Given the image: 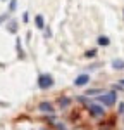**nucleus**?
<instances>
[{
  "label": "nucleus",
  "instance_id": "f257e3e1",
  "mask_svg": "<svg viewBox=\"0 0 124 130\" xmlns=\"http://www.w3.org/2000/svg\"><path fill=\"white\" fill-rule=\"evenodd\" d=\"M98 101L105 106H114L115 101H117V95H115V92H107L103 95H98Z\"/></svg>",
  "mask_w": 124,
  "mask_h": 130
},
{
  "label": "nucleus",
  "instance_id": "f03ea898",
  "mask_svg": "<svg viewBox=\"0 0 124 130\" xmlns=\"http://www.w3.org/2000/svg\"><path fill=\"white\" fill-rule=\"evenodd\" d=\"M53 85V78L50 75H40L38 76V87L40 89H50Z\"/></svg>",
  "mask_w": 124,
  "mask_h": 130
},
{
  "label": "nucleus",
  "instance_id": "4468645a",
  "mask_svg": "<svg viewBox=\"0 0 124 130\" xmlns=\"http://www.w3.org/2000/svg\"><path fill=\"white\" fill-rule=\"evenodd\" d=\"M5 19H7V14H2V16H0V24H2Z\"/></svg>",
  "mask_w": 124,
  "mask_h": 130
},
{
  "label": "nucleus",
  "instance_id": "f8f14e48",
  "mask_svg": "<svg viewBox=\"0 0 124 130\" xmlns=\"http://www.w3.org/2000/svg\"><path fill=\"white\" fill-rule=\"evenodd\" d=\"M16 5H17V2H16V0H12V2H10V5H9V9L14 10V9H16Z\"/></svg>",
  "mask_w": 124,
  "mask_h": 130
},
{
  "label": "nucleus",
  "instance_id": "20e7f679",
  "mask_svg": "<svg viewBox=\"0 0 124 130\" xmlns=\"http://www.w3.org/2000/svg\"><path fill=\"white\" fill-rule=\"evenodd\" d=\"M90 82V76L88 75H79L76 80H74V85H78V87H83V85H86Z\"/></svg>",
  "mask_w": 124,
  "mask_h": 130
},
{
  "label": "nucleus",
  "instance_id": "0eeeda50",
  "mask_svg": "<svg viewBox=\"0 0 124 130\" xmlns=\"http://www.w3.org/2000/svg\"><path fill=\"white\" fill-rule=\"evenodd\" d=\"M112 68L114 70H124V61L122 59H114L112 61Z\"/></svg>",
  "mask_w": 124,
  "mask_h": 130
},
{
  "label": "nucleus",
  "instance_id": "9d476101",
  "mask_svg": "<svg viewBox=\"0 0 124 130\" xmlns=\"http://www.w3.org/2000/svg\"><path fill=\"white\" fill-rule=\"evenodd\" d=\"M100 92H102V90H88V92H86V95H98V94H100Z\"/></svg>",
  "mask_w": 124,
  "mask_h": 130
},
{
  "label": "nucleus",
  "instance_id": "9b49d317",
  "mask_svg": "<svg viewBox=\"0 0 124 130\" xmlns=\"http://www.w3.org/2000/svg\"><path fill=\"white\" fill-rule=\"evenodd\" d=\"M59 102H60V106H62V108H66V106L69 104V99H60Z\"/></svg>",
  "mask_w": 124,
  "mask_h": 130
},
{
  "label": "nucleus",
  "instance_id": "423d86ee",
  "mask_svg": "<svg viewBox=\"0 0 124 130\" xmlns=\"http://www.w3.org/2000/svg\"><path fill=\"white\" fill-rule=\"evenodd\" d=\"M35 24H36L38 30H41V28L45 26V21H43V16H41V14H36V18H35Z\"/></svg>",
  "mask_w": 124,
  "mask_h": 130
},
{
  "label": "nucleus",
  "instance_id": "ddd939ff",
  "mask_svg": "<svg viewBox=\"0 0 124 130\" xmlns=\"http://www.w3.org/2000/svg\"><path fill=\"white\" fill-rule=\"evenodd\" d=\"M95 54H97V50H88V52H86V57H91Z\"/></svg>",
  "mask_w": 124,
  "mask_h": 130
},
{
  "label": "nucleus",
  "instance_id": "dca6fc26",
  "mask_svg": "<svg viewBox=\"0 0 124 130\" xmlns=\"http://www.w3.org/2000/svg\"><path fill=\"white\" fill-rule=\"evenodd\" d=\"M121 85H124V80H121Z\"/></svg>",
  "mask_w": 124,
  "mask_h": 130
},
{
  "label": "nucleus",
  "instance_id": "2eb2a0df",
  "mask_svg": "<svg viewBox=\"0 0 124 130\" xmlns=\"http://www.w3.org/2000/svg\"><path fill=\"white\" fill-rule=\"evenodd\" d=\"M119 113H124V102L119 104Z\"/></svg>",
  "mask_w": 124,
  "mask_h": 130
},
{
  "label": "nucleus",
  "instance_id": "6e6552de",
  "mask_svg": "<svg viewBox=\"0 0 124 130\" xmlns=\"http://www.w3.org/2000/svg\"><path fill=\"white\" fill-rule=\"evenodd\" d=\"M109 38L107 37H98V45H102V47H105V45H109Z\"/></svg>",
  "mask_w": 124,
  "mask_h": 130
},
{
  "label": "nucleus",
  "instance_id": "7ed1b4c3",
  "mask_svg": "<svg viewBox=\"0 0 124 130\" xmlns=\"http://www.w3.org/2000/svg\"><path fill=\"white\" fill-rule=\"evenodd\" d=\"M88 109H90V113H91L93 116H102V115H103V108H102V106H98V104H90Z\"/></svg>",
  "mask_w": 124,
  "mask_h": 130
},
{
  "label": "nucleus",
  "instance_id": "39448f33",
  "mask_svg": "<svg viewBox=\"0 0 124 130\" xmlns=\"http://www.w3.org/2000/svg\"><path fill=\"white\" fill-rule=\"evenodd\" d=\"M38 109L43 111V113H52L53 111V106H52L50 102H41L40 106H38Z\"/></svg>",
  "mask_w": 124,
  "mask_h": 130
},
{
  "label": "nucleus",
  "instance_id": "1a4fd4ad",
  "mask_svg": "<svg viewBox=\"0 0 124 130\" xmlns=\"http://www.w3.org/2000/svg\"><path fill=\"white\" fill-rule=\"evenodd\" d=\"M9 30L14 33V31L17 30V24H16V21H10V24H9Z\"/></svg>",
  "mask_w": 124,
  "mask_h": 130
}]
</instances>
